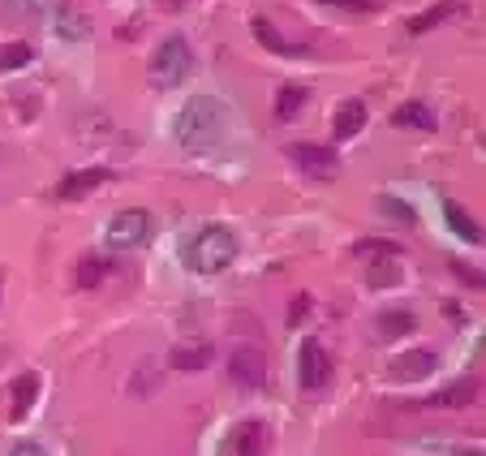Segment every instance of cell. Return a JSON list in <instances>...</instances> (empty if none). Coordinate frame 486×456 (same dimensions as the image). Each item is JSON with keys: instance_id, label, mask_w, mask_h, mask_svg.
I'll return each mask as SVG.
<instances>
[{"instance_id": "obj_1", "label": "cell", "mask_w": 486, "mask_h": 456, "mask_svg": "<svg viewBox=\"0 0 486 456\" xmlns=\"http://www.w3.org/2000/svg\"><path fill=\"white\" fill-rule=\"evenodd\" d=\"M228 130V108L215 95H198L190 99L177 116V143L185 151H211L224 143Z\"/></svg>"}, {"instance_id": "obj_2", "label": "cell", "mask_w": 486, "mask_h": 456, "mask_svg": "<svg viewBox=\"0 0 486 456\" xmlns=\"http://www.w3.org/2000/svg\"><path fill=\"white\" fill-rule=\"evenodd\" d=\"M233 259H237V237L220 224L198 228L194 237L185 242V263H190V272H198V276H215V272H224Z\"/></svg>"}, {"instance_id": "obj_3", "label": "cell", "mask_w": 486, "mask_h": 456, "mask_svg": "<svg viewBox=\"0 0 486 456\" xmlns=\"http://www.w3.org/2000/svg\"><path fill=\"white\" fill-rule=\"evenodd\" d=\"M190 69H194V52H190V44L181 39V35H173V39H164L160 48H155V56H151V82L155 86H181V82L190 78Z\"/></svg>"}, {"instance_id": "obj_4", "label": "cell", "mask_w": 486, "mask_h": 456, "mask_svg": "<svg viewBox=\"0 0 486 456\" xmlns=\"http://www.w3.org/2000/svg\"><path fill=\"white\" fill-rule=\"evenodd\" d=\"M228 379L237 383L242 392H263L272 383V366H267V353L254 349V344H245V349H233V358H228Z\"/></svg>"}, {"instance_id": "obj_5", "label": "cell", "mask_w": 486, "mask_h": 456, "mask_svg": "<svg viewBox=\"0 0 486 456\" xmlns=\"http://www.w3.org/2000/svg\"><path fill=\"white\" fill-rule=\"evenodd\" d=\"M327 379H332V358L314 336H306L297 349V383H302V392H319L327 388Z\"/></svg>"}, {"instance_id": "obj_6", "label": "cell", "mask_w": 486, "mask_h": 456, "mask_svg": "<svg viewBox=\"0 0 486 456\" xmlns=\"http://www.w3.org/2000/svg\"><path fill=\"white\" fill-rule=\"evenodd\" d=\"M151 237V215L143 207H130V212H116L108 220V245L113 250H138V245Z\"/></svg>"}, {"instance_id": "obj_7", "label": "cell", "mask_w": 486, "mask_h": 456, "mask_svg": "<svg viewBox=\"0 0 486 456\" xmlns=\"http://www.w3.org/2000/svg\"><path fill=\"white\" fill-rule=\"evenodd\" d=\"M289 160H293V168H302V173L314 181H327L341 173V155L332 147H319V143H293Z\"/></svg>"}, {"instance_id": "obj_8", "label": "cell", "mask_w": 486, "mask_h": 456, "mask_svg": "<svg viewBox=\"0 0 486 456\" xmlns=\"http://www.w3.org/2000/svg\"><path fill=\"white\" fill-rule=\"evenodd\" d=\"M108 181H116V173L104 168V164L78 168V173H69V177L56 185V198H82V194H91V190H99V185H108Z\"/></svg>"}, {"instance_id": "obj_9", "label": "cell", "mask_w": 486, "mask_h": 456, "mask_svg": "<svg viewBox=\"0 0 486 456\" xmlns=\"http://www.w3.org/2000/svg\"><path fill=\"white\" fill-rule=\"evenodd\" d=\"M435 366H439V358L431 349H413V353L392 362V379H396V383H418V379L435 375Z\"/></svg>"}, {"instance_id": "obj_10", "label": "cell", "mask_w": 486, "mask_h": 456, "mask_svg": "<svg viewBox=\"0 0 486 456\" xmlns=\"http://www.w3.org/2000/svg\"><path fill=\"white\" fill-rule=\"evenodd\" d=\"M250 31H254V39H259L263 48L276 52V56H310L306 44H289V39H284V35L267 22V17H254V22H250Z\"/></svg>"}, {"instance_id": "obj_11", "label": "cell", "mask_w": 486, "mask_h": 456, "mask_svg": "<svg viewBox=\"0 0 486 456\" xmlns=\"http://www.w3.org/2000/svg\"><path fill=\"white\" fill-rule=\"evenodd\" d=\"M362 125H366V104H362V99H344L341 108H336V116H332V134H336V143L353 138Z\"/></svg>"}, {"instance_id": "obj_12", "label": "cell", "mask_w": 486, "mask_h": 456, "mask_svg": "<svg viewBox=\"0 0 486 456\" xmlns=\"http://www.w3.org/2000/svg\"><path fill=\"white\" fill-rule=\"evenodd\" d=\"M443 215H448V228H452L461 242H470V245L482 242V224H478V220H473V215L456 203V198H443Z\"/></svg>"}, {"instance_id": "obj_13", "label": "cell", "mask_w": 486, "mask_h": 456, "mask_svg": "<svg viewBox=\"0 0 486 456\" xmlns=\"http://www.w3.org/2000/svg\"><path fill=\"white\" fill-rule=\"evenodd\" d=\"M478 392H482V383H478V379H456V383H448L439 396H431V405H435V409L473 405V401H478Z\"/></svg>"}, {"instance_id": "obj_14", "label": "cell", "mask_w": 486, "mask_h": 456, "mask_svg": "<svg viewBox=\"0 0 486 456\" xmlns=\"http://www.w3.org/2000/svg\"><path fill=\"white\" fill-rule=\"evenodd\" d=\"M392 125H396V130H435L439 121L422 99H413V104H401V108L392 113Z\"/></svg>"}, {"instance_id": "obj_15", "label": "cell", "mask_w": 486, "mask_h": 456, "mask_svg": "<svg viewBox=\"0 0 486 456\" xmlns=\"http://www.w3.org/2000/svg\"><path fill=\"white\" fill-rule=\"evenodd\" d=\"M104 280H108V254H82L78 272H74V284H78L82 293H91Z\"/></svg>"}, {"instance_id": "obj_16", "label": "cell", "mask_w": 486, "mask_h": 456, "mask_svg": "<svg viewBox=\"0 0 486 456\" xmlns=\"http://www.w3.org/2000/svg\"><path fill=\"white\" fill-rule=\"evenodd\" d=\"M14 405H9V418H14V422H22V418H26V413H31V405H35V396H39V375H35V371H26V375H17L14 379Z\"/></svg>"}, {"instance_id": "obj_17", "label": "cell", "mask_w": 486, "mask_h": 456, "mask_svg": "<svg viewBox=\"0 0 486 456\" xmlns=\"http://www.w3.org/2000/svg\"><path fill=\"white\" fill-rule=\"evenodd\" d=\"M267 452V426L263 422H245L233 435V456H263Z\"/></svg>"}, {"instance_id": "obj_18", "label": "cell", "mask_w": 486, "mask_h": 456, "mask_svg": "<svg viewBox=\"0 0 486 456\" xmlns=\"http://www.w3.org/2000/svg\"><path fill=\"white\" fill-rule=\"evenodd\" d=\"M168 362L177 366V371H207L211 366V344H177Z\"/></svg>"}, {"instance_id": "obj_19", "label": "cell", "mask_w": 486, "mask_h": 456, "mask_svg": "<svg viewBox=\"0 0 486 456\" xmlns=\"http://www.w3.org/2000/svg\"><path fill=\"white\" fill-rule=\"evenodd\" d=\"M413 327H418V319H413V310H383V314H379V336H383V341H396V336H409V332H413Z\"/></svg>"}, {"instance_id": "obj_20", "label": "cell", "mask_w": 486, "mask_h": 456, "mask_svg": "<svg viewBox=\"0 0 486 456\" xmlns=\"http://www.w3.org/2000/svg\"><path fill=\"white\" fill-rule=\"evenodd\" d=\"M461 9H465L461 0H439V5H431V9H426L422 17H413V22H409V31H413V35H426L431 26H439V22H448V17H456Z\"/></svg>"}, {"instance_id": "obj_21", "label": "cell", "mask_w": 486, "mask_h": 456, "mask_svg": "<svg viewBox=\"0 0 486 456\" xmlns=\"http://www.w3.org/2000/svg\"><path fill=\"white\" fill-rule=\"evenodd\" d=\"M306 99H310L306 86H284L280 99H276V121H293V116L306 108Z\"/></svg>"}, {"instance_id": "obj_22", "label": "cell", "mask_w": 486, "mask_h": 456, "mask_svg": "<svg viewBox=\"0 0 486 456\" xmlns=\"http://www.w3.org/2000/svg\"><path fill=\"white\" fill-rule=\"evenodd\" d=\"M353 254H362V259H396V254H405L396 242H388V237H362V242L353 245Z\"/></svg>"}, {"instance_id": "obj_23", "label": "cell", "mask_w": 486, "mask_h": 456, "mask_svg": "<svg viewBox=\"0 0 486 456\" xmlns=\"http://www.w3.org/2000/svg\"><path fill=\"white\" fill-rule=\"evenodd\" d=\"M35 61V48L31 44H9V48L0 52V74H9V69H22Z\"/></svg>"}, {"instance_id": "obj_24", "label": "cell", "mask_w": 486, "mask_h": 456, "mask_svg": "<svg viewBox=\"0 0 486 456\" xmlns=\"http://www.w3.org/2000/svg\"><path fill=\"white\" fill-rule=\"evenodd\" d=\"M379 212L396 215V224H418V212L409 203H401V198H379Z\"/></svg>"}, {"instance_id": "obj_25", "label": "cell", "mask_w": 486, "mask_h": 456, "mask_svg": "<svg viewBox=\"0 0 486 456\" xmlns=\"http://www.w3.org/2000/svg\"><path fill=\"white\" fill-rule=\"evenodd\" d=\"M327 9H341V14H374L379 9V0H319Z\"/></svg>"}, {"instance_id": "obj_26", "label": "cell", "mask_w": 486, "mask_h": 456, "mask_svg": "<svg viewBox=\"0 0 486 456\" xmlns=\"http://www.w3.org/2000/svg\"><path fill=\"white\" fill-rule=\"evenodd\" d=\"M306 310H310V297L302 293V297H293V306H289V323H302L306 319Z\"/></svg>"}, {"instance_id": "obj_27", "label": "cell", "mask_w": 486, "mask_h": 456, "mask_svg": "<svg viewBox=\"0 0 486 456\" xmlns=\"http://www.w3.org/2000/svg\"><path fill=\"white\" fill-rule=\"evenodd\" d=\"M9 456H48V452H44L39 443H17V448H14Z\"/></svg>"}, {"instance_id": "obj_28", "label": "cell", "mask_w": 486, "mask_h": 456, "mask_svg": "<svg viewBox=\"0 0 486 456\" xmlns=\"http://www.w3.org/2000/svg\"><path fill=\"white\" fill-rule=\"evenodd\" d=\"M456 272H461L465 280H470V284H482V272H470V267H456Z\"/></svg>"}, {"instance_id": "obj_29", "label": "cell", "mask_w": 486, "mask_h": 456, "mask_svg": "<svg viewBox=\"0 0 486 456\" xmlns=\"http://www.w3.org/2000/svg\"><path fill=\"white\" fill-rule=\"evenodd\" d=\"M164 5H173V9H181V5H190V0H164Z\"/></svg>"}, {"instance_id": "obj_30", "label": "cell", "mask_w": 486, "mask_h": 456, "mask_svg": "<svg viewBox=\"0 0 486 456\" xmlns=\"http://www.w3.org/2000/svg\"><path fill=\"white\" fill-rule=\"evenodd\" d=\"M461 456H482V452H478V448H473V452H461Z\"/></svg>"}]
</instances>
